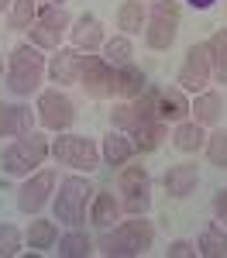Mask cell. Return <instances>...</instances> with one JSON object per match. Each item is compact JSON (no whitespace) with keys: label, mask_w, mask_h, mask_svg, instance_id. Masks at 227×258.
Instances as JSON below:
<instances>
[{"label":"cell","mask_w":227,"mask_h":258,"mask_svg":"<svg viewBox=\"0 0 227 258\" xmlns=\"http://www.w3.org/2000/svg\"><path fill=\"white\" fill-rule=\"evenodd\" d=\"M186 4H189L193 11H210V7H213L217 0H186Z\"/></svg>","instance_id":"ab89813d"},{"label":"cell","mask_w":227,"mask_h":258,"mask_svg":"<svg viewBox=\"0 0 227 258\" xmlns=\"http://www.w3.org/2000/svg\"><path fill=\"white\" fill-rule=\"evenodd\" d=\"M148 86V76L138 62H124V66H114V100H134L144 93Z\"/></svg>","instance_id":"4fadbf2b"},{"label":"cell","mask_w":227,"mask_h":258,"mask_svg":"<svg viewBox=\"0 0 227 258\" xmlns=\"http://www.w3.org/2000/svg\"><path fill=\"white\" fill-rule=\"evenodd\" d=\"M52 251L59 258H86V255H93L97 248H93V238H90L83 227H69L65 234H59V241H55Z\"/></svg>","instance_id":"ffe728a7"},{"label":"cell","mask_w":227,"mask_h":258,"mask_svg":"<svg viewBox=\"0 0 227 258\" xmlns=\"http://www.w3.org/2000/svg\"><path fill=\"white\" fill-rule=\"evenodd\" d=\"M21 251H28L24 248V231L18 224H0V258H14Z\"/></svg>","instance_id":"d6a6232c"},{"label":"cell","mask_w":227,"mask_h":258,"mask_svg":"<svg viewBox=\"0 0 227 258\" xmlns=\"http://www.w3.org/2000/svg\"><path fill=\"white\" fill-rule=\"evenodd\" d=\"M206 52H210V69H213V83L227 86V28H217L206 38Z\"/></svg>","instance_id":"d4e9b609"},{"label":"cell","mask_w":227,"mask_h":258,"mask_svg":"<svg viewBox=\"0 0 227 258\" xmlns=\"http://www.w3.org/2000/svg\"><path fill=\"white\" fill-rule=\"evenodd\" d=\"M55 186H59V172L55 169H45V165L35 169L31 176H24V182H21V189H18V210L24 217L41 214L52 203V197H55Z\"/></svg>","instance_id":"277c9868"},{"label":"cell","mask_w":227,"mask_h":258,"mask_svg":"<svg viewBox=\"0 0 227 258\" xmlns=\"http://www.w3.org/2000/svg\"><path fill=\"white\" fill-rule=\"evenodd\" d=\"M213 83V69H210V52H206V41H196L186 48V59L176 73V86H183L186 93H200Z\"/></svg>","instance_id":"5b68a950"},{"label":"cell","mask_w":227,"mask_h":258,"mask_svg":"<svg viewBox=\"0 0 227 258\" xmlns=\"http://www.w3.org/2000/svg\"><path fill=\"white\" fill-rule=\"evenodd\" d=\"M121 217H124L121 197L110 193V189H97L93 200H90V224H93L97 231H103V227H114Z\"/></svg>","instance_id":"5bb4252c"},{"label":"cell","mask_w":227,"mask_h":258,"mask_svg":"<svg viewBox=\"0 0 227 258\" xmlns=\"http://www.w3.org/2000/svg\"><path fill=\"white\" fill-rule=\"evenodd\" d=\"M80 69H83V52L72 48V45H62L59 52L48 55V66H45V80L52 86H80Z\"/></svg>","instance_id":"52a82bcc"},{"label":"cell","mask_w":227,"mask_h":258,"mask_svg":"<svg viewBox=\"0 0 227 258\" xmlns=\"http://www.w3.org/2000/svg\"><path fill=\"white\" fill-rule=\"evenodd\" d=\"M97 193V186L90 182L86 172H69V176L59 182L55 197H52V217L65 224V227H83L90 220V200Z\"/></svg>","instance_id":"6da1fadb"},{"label":"cell","mask_w":227,"mask_h":258,"mask_svg":"<svg viewBox=\"0 0 227 258\" xmlns=\"http://www.w3.org/2000/svg\"><path fill=\"white\" fill-rule=\"evenodd\" d=\"M45 69H7V90L14 97H38Z\"/></svg>","instance_id":"603a6c76"},{"label":"cell","mask_w":227,"mask_h":258,"mask_svg":"<svg viewBox=\"0 0 227 258\" xmlns=\"http://www.w3.org/2000/svg\"><path fill=\"white\" fill-rule=\"evenodd\" d=\"M203 155L213 169H227V127H210L206 131Z\"/></svg>","instance_id":"f1b7e54d"},{"label":"cell","mask_w":227,"mask_h":258,"mask_svg":"<svg viewBox=\"0 0 227 258\" xmlns=\"http://www.w3.org/2000/svg\"><path fill=\"white\" fill-rule=\"evenodd\" d=\"M80 86L90 100H114V66L100 52H83Z\"/></svg>","instance_id":"8992f818"},{"label":"cell","mask_w":227,"mask_h":258,"mask_svg":"<svg viewBox=\"0 0 227 258\" xmlns=\"http://www.w3.org/2000/svg\"><path fill=\"white\" fill-rule=\"evenodd\" d=\"M93 248H97L100 255H107V258H138L134 244L127 241V234H124L117 224H114V227H103L100 234L93 238Z\"/></svg>","instance_id":"e0dca14e"},{"label":"cell","mask_w":227,"mask_h":258,"mask_svg":"<svg viewBox=\"0 0 227 258\" xmlns=\"http://www.w3.org/2000/svg\"><path fill=\"white\" fill-rule=\"evenodd\" d=\"M165 255H169V258H196V241H189V238H176V241H169Z\"/></svg>","instance_id":"8d00e7d4"},{"label":"cell","mask_w":227,"mask_h":258,"mask_svg":"<svg viewBox=\"0 0 227 258\" xmlns=\"http://www.w3.org/2000/svg\"><path fill=\"white\" fill-rule=\"evenodd\" d=\"M103 41H107V31H103V21L93 11L72 18V28H69V45L72 48H80V52H100Z\"/></svg>","instance_id":"30bf717a"},{"label":"cell","mask_w":227,"mask_h":258,"mask_svg":"<svg viewBox=\"0 0 227 258\" xmlns=\"http://www.w3.org/2000/svg\"><path fill=\"white\" fill-rule=\"evenodd\" d=\"M38 21H45L48 28H55L62 35H69V28H72V14L62 0H38Z\"/></svg>","instance_id":"484cf974"},{"label":"cell","mask_w":227,"mask_h":258,"mask_svg":"<svg viewBox=\"0 0 227 258\" xmlns=\"http://www.w3.org/2000/svg\"><path fill=\"white\" fill-rule=\"evenodd\" d=\"M100 55L110 62V66H124V62H131V55H134V45H131L127 35H114V38L103 41Z\"/></svg>","instance_id":"1f68e13d"},{"label":"cell","mask_w":227,"mask_h":258,"mask_svg":"<svg viewBox=\"0 0 227 258\" xmlns=\"http://www.w3.org/2000/svg\"><path fill=\"white\" fill-rule=\"evenodd\" d=\"M169 138V124L165 120H141L134 131H131V141L138 148V155H148V152H159Z\"/></svg>","instance_id":"d6986e66"},{"label":"cell","mask_w":227,"mask_h":258,"mask_svg":"<svg viewBox=\"0 0 227 258\" xmlns=\"http://www.w3.org/2000/svg\"><path fill=\"white\" fill-rule=\"evenodd\" d=\"M11 4H14V0H0V14H7V11H11Z\"/></svg>","instance_id":"60d3db41"},{"label":"cell","mask_w":227,"mask_h":258,"mask_svg":"<svg viewBox=\"0 0 227 258\" xmlns=\"http://www.w3.org/2000/svg\"><path fill=\"white\" fill-rule=\"evenodd\" d=\"M55 241H59V224H55V217L35 214L31 224H28V231H24V248L28 251H48V248H55Z\"/></svg>","instance_id":"9a60e30c"},{"label":"cell","mask_w":227,"mask_h":258,"mask_svg":"<svg viewBox=\"0 0 227 258\" xmlns=\"http://www.w3.org/2000/svg\"><path fill=\"white\" fill-rule=\"evenodd\" d=\"M155 86V83H152ZM155 114L165 124H179L189 117V93L176 83H159L155 86Z\"/></svg>","instance_id":"ba28073f"},{"label":"cell","mask_w":227,"mask_h":258,"mask_svg":"<svg viewBox=\"0 0 227 258\" xmlns=\"http://www.w3.org/2000/svg\"><path fill=\"white\" fill-rule=\"evenodd\" d=\"M224 114H227V103H224V93L220 90H200L189 97V117L196 124H203L206 131L210 127H220L224 124Z\"/></svg>","instance_id":"9c48e42d"},{"label":"cell","mask_w":227,"mask_h":258,"mask_svg":"<svg viewBox=\"0 0 227 258\" xmlns=\"http://www.w3.org/2000/svg\"><path fill=\"white\" fill-rule=\"evenodd\" d=\"M14 107L18 103H7L0 97V138H14Z\"/></svg>","instance_id":"74e56055"},{"label":"cell","mask_w":227,"mask_h":258,"mask_svg":"<svg viewBox=\"0 0 227 258\" xmlns=\"http://www.w3.org/2000/svg\"><path fill=\"white\" fill-rule=\"evenodd\" d=\"M138 124H141V114L134 110V103L131 100H114V107H110V127L131 135Z\"/></svg>","instance_id":"4dcf8cb0"},{"label":"cell","mask_w":227,"mask_h":258,"mask_svg":"<svg viewBox=\"0 0 227 258\" xmlns=\"http://www.w3.org/2000/svg\"><path fill=\"white\" fill-rule=\"evenodd\" d=\"M117 197H121L124 214H148V210H152V189H141V193H117Z\"/></svg>","instance_id":"836d02e7"},{"label":"cell","mask_w":227,"mask_h":258,"mask_svg":"<svg viewBox=\"0 0 227 258\" xmlns=\"http://www.w3.org/2000/svg\"><path fill=\"white\" fill-rule=\"evenodd\" d=\"M213 220H220V224L227 227V186L213 193Z\"/></svg>","instance_id":"f35d334b"},{"label":"cell","mask_w":227,"mask_h":258,"mask_svg":"<svg viewBox=\"0 0 227 258\" xmlns=\"http://www.w3.org/2000/svg\"><path fill=\"white\" fill-rule=\"evenodd\" d=\"M38 21V0H14L7 11V28L11 31H28Z\"/></svg>","instance_id":"83f0119b"},{"label":"cell","mask_w":227,"mask_h":258,"mask_svg":"<svg viewBox=\"0 0 227 258\" xmlns=\"http://www.w3.org/2000/svg\"><path fill=\"white\" fill-rule=\"evenodd\" d=\"M100 159H103L107 169H121V165H127L131 159H138V148H134L131 135H124V131H114V127H110V135H103V138H100Z\"/></svg>","instance_id":"7c38bea8"},{"label":"cell","mask_w":227,"mask_h":258,"mask_svg":"<svg viewBox=\"0 0 227 258\" xmlns=\"http://www.w3.org/2000/svg\"><path fill=\"white\" fill-rule=\"evenodd\" d=\"M200 186V165L196 162H179V165H169L162 176V189L172 200H186L196 193Z\"/></svg>","instance_id":"8fae6325"},{"label":"cell","mask_w":227,"mask_h":258,"mask_svg":"<svg viewBox=\"0 0 227 258\" xmlns=\"http://www.w3.org/2000/svg\"><path fill=\"white\" fill-rule=\"evenodd\" d=\"M52 162L55 165H69L72 172L93 176L103 165L100 141L86 138V135H76V131H59V135H52Z\"/></svg>","instance_id":"7a4b0ae2"},{"label":"cell","mask_w":227,"mask_h":258,"mask_svg":"<svg viewBox=\"0 0 227 258\" xmlns=\"http://www.w3.org/2000/svg\"><path fill=\"white\" fill-rule=\"evenodd\" d=\"M141 35H144V45H148L152 52H165V48H172V41L179 35V21L148 14V24H144Z\"/></svg>","instance_id":"2e32d148"},{"label":"cell","mask_w":227,"mask_h":258,"mask_svg":"<svg viewBox=\"0 0 227 258\" xmlns=\"http://www.w3.org/2000/svg\"><path fill=\"white\" fill-rule=\"evenodd\" d=\"M35 110H38V127H45L48 135L69 131L76 120V103L62 93V86H48L35 97Z\"/></svg>","instance_id":"3957f363"},{"label":"cell","mask_w":227,"mask_h":258,"mask_svg":"<svg viewBox=\"0 0 227 258\" xmlns=\"http://www.w3.org/2000/svg\"><path fill=\"white\" fill-rule=\"evenodd\" d=\"M141 189H152V172H148V165L131 159L127 165L117 169V193H141Z\"/></svg>","instance_id":"cb8c5ba5"},{"label":"cell","mask_w":227,"mask_h":258,"mask_svg":"<svg viewBox=\"0 0 227 258\" xmlns=\"http://www.w3.org/2000/svg\"><path fill=\"white\" fill-rule=\"evenodd\" d=\"M196 255H203V258H227V227L220 224V220L206 224L203 231H200V238H196Z\"/></svg>","instance_id":"44dd1931"},{"label":"cell","mask_w":227,"mask_h":258,"mask_svg":"<svg viewBox=\"0 0 227 258\" xmlns=\"http://www.w3.org/2000/svg\"><path fill=\"white\" fill-rule=\"evenodd\" d=\"M0 172H4V176H21V179H24V176H31L35 169H31V162L21 155L18 145L11 141V145L0 148Z\"/></svg>","instance_id":"f546056e"},{"label":"cell","mask_w":227,"mask_h":258,"mask_svg":"<svg viewBox=\"0 0 227 258\" xmlns=\"http://www.w3.org/2000/svg\"><path fill=\"white\" fill-rule=\"evenodd\" d=\"M62 31H55V28H48L45 21H35L31 28H28V41L35 45V48H41L45 55H52V52H59L62 48Z\"/></svg>","instance_id":"4316f807"},{"label":"cell","mask_w":227,"mask_h":258,"mask_svg":"<svg viewBox=\"0 0 227 258\" xmlns=\"http://www.w3.org/2000/svg\"><path fill=\"white\" fill-rule=\"evenodd\" d=\"M144 24H148V7H144V0H124L121 7H117V28H121V35L134 38V35L144 31Z\"/></svg>","instance_id":"7402d4cb"},{"label":"cell","mask_w":227,"mask_h":258,"mask_svg":"<svg viewBox=\"0 0 227 258\" xmlns=\"http://www.w3.org/2000/svg\"><path fill=\"white\" fill-rule=\"evenodd\" d=\"M148 14H159V18H172V21H179V18H183V4H179V0H152Z\"/></svg>","instance_id":"d590c367"},{"label":"cell","mask_w":227,"mask_h":258,"mask_svg":"<svg viewBox=\"0 0 227 258\" xmlns=\"http://www.w3.org/2000/svg\"><path fill=\"white\" fill-rule=\"evenodd\" d=\"M172 145L183 155H196V152H203V145H206V127L196 124L193 117L179 120V124H172Z\"/></svg>","instance_id":"ac0fdd59"},{"label":"cell","mask_w":227,"mask_h":258,"mask_svg":"<svg viewBox=\"0 0 227 258\" xmlns=\"http://www.w3.org/2000/svg\"><path fill=\"white\" fill-rule=\"evenodd\" d=\"M35 127H38V110H31V107L18 103V107H14V138H18V135H28V131H35Z\"/></svg>","instance_id":"e575fe53"},{"label":"cell","mask_w":227,"mask_h":258,"mask_svg":"<svg viewBox=\"0 0 227 258\" xmlns=\"http://www.w3.org/2000/svg\"><path fill=\"white\" fill-rule=\"evenodd\" d=\"M0 76H7V62H4V55H0Z\"/></svg>","instance_id":"b9f144b4"}]
</instances>
